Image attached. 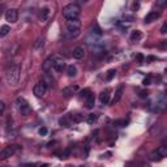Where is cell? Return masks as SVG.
I'll return each instance as SVG.
<instances>
[{
  "label": "cell",
  "instance_id": "6da1fadb",
  "mask_svg": "<svg viewBox=\"0 0 167 167\" xmlns=\"http://www.w3.org/2000/svg\"><path fill=\"white\" fill-rule=\"evenodd\" d=\"M81 33V21L72 20L67 22L65 32H64V38L65 39H76Z\"/></svg>",
  "mask_w": 167,
  "mask_h": 167
},
{
  "label": "cell",
  "instance_id": "7a4b0ae2",
  "mask_svg": "<svg viewBox=\"0 0 167 167\" xmlns=\"http://www.w3.org/2000/svg\"><path fill=\"white\" fill-rule=\"evenodd\" d=\"M63 17L67 21H72V20H79V16L81 13V7L77 3H69L65 7L63 8Z\"/></svg>",
  "mask_w": 167,
  "mask_h": 167
},
{
  "label": "cell",
  "instance_id": "3957f363",
  "mask_svg": "<svg viewBox=\"0 0 167 167\" xmlns=\"http://www.w3.org/2000/svg\"><path fill=\"white\" fill-rule=\"evenodd\" d=\"M20 76H21V67L18 65V64H12V65L7 69L5 80H7L8 85L16 86L18 84V81H20Z\"/></svg>",
  "mask_w": 167,
  "mask_h": 167
},
{
  "label": "cell",
  "instance_id": "277c9868",
  "mask_svg": "<svg viewBox=\"0 0 167 167\" xmlns=\"http://www.w3.org/2000/svg\"><path fill=\"white\" fill-rule=\"evenodd\" d=\"M15 105H16V108H17V111L21 114L22 116H27V115L30 114V111H32L29 102H27L26 99L24 98V97H17V98H16Z\"/></svg>",
  "mask_w": 167,
  "mask_h": 167
},
{
  "label": "cell",
  "instance_id": "5b68a950",
  "mask_svg": "<svg viewBox=\"0 0 167 167\" xmlns=\"http://www.w3.org/2000/svg\"><path fill=\"white\" fill-rule=\"evenodd\" d=\"M17 150H20L18 145H11V146H5L4 149L0 152V159H7V158L12 157Z\"/></svg>",
  "mask_w": 167,
  "mask_h": 167
},
{
  "label": "cell",
  "instance_id": "8992f818",
  "mask_svg": "<svg viewBox=\"0 0 167 167\" xmlns=\"http://www.w3.org/2000/svg\"><path fill=\"white\" fill-rule=\"evenodd\" d=\"M52 58H54V68L52 69L56 72H62L63 68L65 67V60H64V58L60 54L52 55Z\"/></svg>",
  "mask_w": 167,
  "mask_h": 167
},
{
  "label": "cell",
  "instance_id": "52a82bcc",
  "mask_svg": "<svg viewBox=\"0 0 167 167\" xmlns=\"http://www.w3.org/2000/svg\"><path fill=\"white\" fill-rule=\"evenodd\" d=\"M46 91H47V86L43 81H39L38 84H35L34 89H33V93H34V95L37 98H42L46 94Z\"/></svg>",
  "mask_w": 167,
  "mask_h": 167
},
{
  "label": "cell",
  "instance_id": "ba28073f",
  "mask_svg": "<svg viewBox=\"0 0 167 167\" xmlns=\"http://www.w3.org/2000/svg\"><path fill=\"white\" fill-rule=\"evenodd\" d=\"M5 20H7L8 22H11V24L17 22V20H18V11L15 9V8L8 9L7 12H5Z\"/></svg>",
  "mask_w": 167,
  "mask_h": 167
},
{
  "label": "cell",
  "instance_id": "9c48e42d",
  "mask_svg": "<svg viewBox=\"0 0 167 167\" xmlns=\"http://www.w3.org/2000/svg\"><path fill=\"white\" fill-rule=\"evenodd\" d=\"M52 68H54V58H52V55H51V56H48L42 63V71H43L44 73H48L50 71H52Z\"/></svg>",
  "mask_w": 167,
  "mask_h": 167
},
{
  "label": "cell",
  "instance_id": "30bf717a",
  "mask_svg": "<svg viewBox=\"0 0 167 167\" xmlns=\"http://www.w3.org/2000/svg\"><path fill=\"white\" fill-rule=\"evenodd\" d=\"M159 16H161V13L158 12V11H152V12H149L145 16L144 21H145V24H150V22H153V21H157L158 18H159Z\"/></svg>",
  "mask_w": 167,
  "mask_h": 167
},
{
  "label": "cell",
  "instance_id": "8fae6325",
  "mask_svg": "<svg viewBox=\"0 0 167 167\" xmlns=\"http://www.w3.org/2000/svg\"><path fill=\"white\" fill-rule=\"evenodd\" d=\"M77 91H79V86L77 85H71V86L64 88L62 90V94H63V97H71V95H73L74 93H77Z\"/></svg>",
  "mask_w": 167,
  "mask_h": 167
},
{
  "label": "cell",
  "instance_id": "7c38bea8",
  "mask_svg": "<svg viewBox=\"0 0 167 167\" xmlns=\"http://www.w3.org/2000/svg\"><path fill=\"white\" fill-rule=\"evenodd\" d=\"M110 93H111L110 88H106L105 90L101 91V94H99V101H101L102 105H107L108 103V101H110Z\"/></svg>",
  "mask_w": 167,
  "mask_h": 167
},
{
  "label": "cell",
  "instance_id": "4fadbf2b",
  "mask_svg": "<svg viewBox=\"0 0 167 167\" xmlns=\"http://www.w3.org/2000/svg\"><path fill=\"white\" fill-rule=\"evenodd\" d=\"M72 56L74 58V59L80 60L82 59L84 56H85V48H84L82 46H77L73 48V52H72Z\"/></svg>",
  "mask_w": 167,
  "mask_h": 167
},
{
  "label": "cell",
  "instance_id": "5bb4252c",
  "mask_svg": "<svg viewBox=\"0 0 167 167\" xmlns=\"http://www.w3.org/2000/svg\"><path fill=\"white\" fill-rule=\"evenodd\" d=\"M123 90H124V86L123 85H119L118 89L115 90V94H114V98H112V102H111V103L116 105L119 101H120L121 97H123Z\"/></svg>",
  "mask_w": 167,
  "mask_h": 167
},
{
  "label": "cell",
  "instance_id": "9a60e30c",
  "mask_svg": "<svg viewBox=\"0 0 167 167\" xmlns=\"http://www.w3.org/2000/svg\"><path fill=\"white\" fill-rule=\"evenodd\" d=\"M50 13H51V11H50V8L48 7H44V8H42V11H41V13H39V20L41 22H47V20H48V17H50Z\"/></svg>",
  "mask_w": 167,
  "mask_h": 167
},
{
  "label": "cell",
  "instance_id": "2e32d148",
  "mask_svg": "<svg viewBox=\"0 0 167 167\" xmlns=\"http://www.w3.org/2000/svg\"><path fill=\"white\" fill-rule=\"evenodd\" d=\"M43 46H44V38L41 37V38H38L37 42L34 43V50L35 51H41V50L43 48Z\"/></svg>",
  "mask_w": 167,
  "mask_h": 167
},
{
  "label": "cell",
  "instance_id": "e0dca14e",
  "mask_svg": "<svg viewBox=\"0 0 167 167\" xmlns=\"http://www.w3.org/2000/svg\"><path fill=\"white\" fill-rule=\"evenodd\" d=\"M141 38H142V33H141L140 30H135V32L131 34V41L132 42H137V41H140Z\"/></svg>",
  "mask_w": 167,
  "mask_h": 167
},
{
  "label": "cell",
  "instance_id": "ac0fdd59",
  "mask_svg": "<svg viewBox=\"0 0 167 167\" xmlns=\"http://www.w3.org/2000/svg\"><path fill=\"white\" fill-rule=\"evenodd\" d=\"M150 159H152L153 162H159V161H162L163 158H162V155L157 152V150H154V152L150 153Z\"/></svg>",
  "mask_w": 167,
  "mask_h": 167
},
{
  "label": "cell",
  "instance_id": "d6986e66",
  "mask_svg": "<svg viewBox=\"0 0 167 167\" xmlns=\"http://www.w3.org/2000/svg\"><path fill=\"white\" fill-rule=\"evenodd\" d=\"M69 119H71L73 123H81V121L84 120V116L81 115V114H71Z\"/></svg>",
  "mask_w": 167,
  "mask_h": 167
},
{
  "label": "cell",
  "instance_id": "ffe728a7",
  "mask_svg": "<svg viewBox=\"0 0 167 167\" xmlns=\"http://www.w3.org/2000/svg\"><path fill=\"white\" fill-rule=\"evenodd\" d=\"M67 73H68L69 77H76L77 76V68L74 65H68V68H67Z\"/></svg>",
  "mask_w": 167,
  "mask_h": 167
},
{
  "label": "cell",
  "instance_id": "44dd1931",
  "mask_svg": "<svg viewBox=\"0 0 167 167\" xmlns=\"http://www.w3.org/2000/svg\"><path fill=\"white\" fill-rule=\"evenodd\" d=\"M41 81H43L44 84H46V86H47V88H48V86H52V82H54V79H52L51 76H48V74H47V73H44L43 79H42Z\"/></svg>",
  "mask_w": 167,
  "mask_h": 167
},
{
  "label": "cell",
  "instance_id": "7402d4cb",
  "mask_svg": "<svg viewBox=\"0 0 167 167\" xmlns=\"http://www.w3.org/2000/svg\"><path fill=\"white\" fill-rule=\"evenodd\" d=\"M94 102H95V97H94V94L91 93L90 95L86 98V107L88 108H91L94 106Z\"/></svg>",
  "mask_w": 167,
  "mask_h": 167
},
{
  "label": "cell",
  "instance_id": "603a6c76",
  "mask_svg": "<svg viewBox=\"0 0 167 167\" xmlns=\"http://www.w3.org/2000/svg\"><path fill=\"white\" fill-rule=\"evenodd\" d=\"M157 152L159 153L161 155H162V158H165V157H167V146H166V144L163 142L162 145H161L157 149Z\"/></svg>",
  "mask_w": 167,
  "mask_h": 167
},
{
  "label": "cell",
  "instance_id": "cb8c5ba5",
  "mask_svg": "<svg viewBox=\"0 0 167 167\" xmlns=\"http://www.w3.org/2000/svg\"><path fill=\"white\" fill-rule=\"evenodd\" d=\"M9 32H11V27L8 26V25H3V26H0V37H5Z\"/></svg>",
  "mask_w": 167,
  "mask_h": 167
},
{
  "label": "cell",
  "instance_id": "d4e9b609",
  "mask_svg": "<svg viewBox=\"0 0 167 167\" xmlns=\"http://www.w3.org/2000/svg\"><path fill=\"white\" fill-rule=\"evenodd\" d=\"M7 133H8V137L12 138V140H15L16 137H17V131L15 129V128H11V129H7Z\"/></svg>",
  "mask_w": 167,
  "mask_h": 167
},
{
  "label": "cell",
  "instance_id": "484cf974",
  "mask_svg": "<svg viewBox=\"0 0 167 167\" xmlns=\"http://www.w3.org/2000/svg\"><path fill=\"white\" fill-rule=\"evenodd\" d=\"M115 74H116V69H110V71L107 72V76H106V80H107V81H111V80L114 79V77H115Z\"/></svg>",
  "mask_w": 167,
  "mask_h": 167
},
{
  "label": "cell",
  "instance_id": "4316f807",
  "mask_svg": "<svg viewBox=\"0 0 167 167\" xmlns=\"http://www.w3.org/2000/svg\"><path fill=\"white\" fill-rule=\"evenodd\" d=\"M97 119H98V115H97V114H90V115L88 116V123H89V124L95 123Z\"/></svg>",
  "mask_w": 167,
  "mask_h": 167
},
{
  "label": "cell",
  "instance_id": "83f0119b",
  "mask_svg": "<svg viewBox=\"0 0 167 167\" xmlns=\"http://www.w3.org/2000/svg\"><path fill=\"white\" fill-rule=\"evenodd\" d=\"M91 94V91H90V89H84V90L80 91V97H82V98H88L89 95Z\"/></svg>",
  "mask_w": 167,
  "mask_h": 167
},
{
  "label": "cell",
  "instance_id": "f1b7e54d",
  "mask_svg": "<svg viewBox=\"0 0 167 167\" xmlns=\"http://www.w3.org/2000/svg\"><path fill=\"white\" fill-rule=\"evenodd\" d=\"M69 155H71V149L68 147V149H65V150H64V152L62 153V154H60V158H62V159H67Z\"/></svg>",
  "mask_w": 167,
  "mask_h": 167
},
{
  "label": "cell",
  "instance_id": "f546056e",
  "mask_svg": "<svg viewBox=\"0 0 167 167\" xmlns=\"http://www.w3.org/2000/svg\"><path fill=\"white\" fill-rule=\"evenodd\" d=\"M59 123L62 125H64V127H69V125H71V123L68 121V118H62L59 120Z\"/></svg>",
  "mask_w": 167,
  "mask_h": 167
},
{
  "label": "cell",
  "instance_id": "4dcf8cb0",
  "mask_svg": "<svg viewBox=\"0 0 167 167\" xmlns=\"http://www.w3.org/2000/svg\"><path fill=\"white\" fill-rule=\"evenodd\" d=\"M38 133H39L41 136H47V133H48V131H47L46 127H42L39 128V131H38Z\"/></svg>",
  "mask_w": 167,
  "mask_h": 167
},
{
  "label": "cell",
  "instance_id": "1f68e13d",
  "mask_svg": "<svg viewBox=\"0 0 167 167\" xmlns=\"http://www.w3.org/2000/svg\"><path fill=\"white\" fill-rule=\"evenodd\" d=\"M5 111V103L3 101H0V118L3 116V114H4Z\"/></svg>",
  "mask_w": 167,
  "mask_h": 167
},
{
  "label": "cell",
  "instance_id": "d6a6232c",
  "mask_svg": "<svg viewBox=\"0 0 167 167\" xmlns=\"http://www.w3.org/2000/svg\"><path fill=\"white\" fill-rule=\"evenodd\" d=\"M150 81H152V76H147L146 79H144L142 84H144L145 86H149V85H150Z\"/></svg>",
  "mask_w": 167,
  "mask_h": 167
},
{
  "label": "cell",
  "instance_id": "836d02e7",
  "mask_svg": "<svg viewBox=\"0 0 167 167\" xmlns=\"http://www.w3.org/2000/svg\"><path fill=\"white\" fill-rule=\"evenodd\" d=\"M147 95H149V91H147V90H141L140 91V97H141V98H146Z\"/></svg>",
  "mask_w": 167,
  "mask_h": 167
},
{
  "label": "cell",
  "instance_id": "e575fe53",
  "mask_svg": "<svg viewBox=\"0 0 167 167\" xmlns=\"http://www.w3.org/2000/svg\"><path fill=\"white\" fill-rule=\"evenodd\" d=\"M161 33H162V34H166L167 33V22H165V24L162 25V27H161Z\"/></svg>",
  "mask_w": 167,
  "mask_h": 167
},
{
  "label": "cell",
  "instance_id": "d590c367",
  "mask_svg": "<svg viewBox=\"0 0 167 167\" xmlns=\"http://www.w3.org/2000/svg\"><path fill=\"white\" fill-rule=\"evenodd\" d=\"M34 163H25V165H21L20 167H34Z\"/></svg>",
  "mask_w": 167,
  "mask_h": 167
},
{
  "label": "cell",
  "instance_id": "8d00e7d4",
  "mask_svg": "<svg viewBox=\"0 0 167 167\" xmlns=\"http://www.w3.org/2000/svg\"><path fill=\"white\" fill-rule=\"evenodd\" d=\"M166 43H167L166 41H162V43H161V47H162V48H166Z\"/></svg>",
  "mask_w": 167,
  "mask_h": 167
},
{
  "label": "cell",
  "instance_id": "74e56055",
  "mask_svg": "<svg viewBox=\"0 0 167 167\" xmlns=\"http://www.w3.org/2000/svg\"><path fill=\"white\" fill-rule=\"evenodd\" d=\"M158 5H159V7H163V5H166V1H158Z\"/></svg>",
  "mask_w": 167,
  "mask_h": 167
},
{
  "label": "cell",
  "instance_id": "f35d334b",
  "mask_svg": "<svg viewBox=\"0 0 167 167\" xmlns=\"http://www.w3.org/2000/svg\"><path fill=\"white\" fill-rule=\"evenodd\" d=\"M137 59L140 60V62H142V60H144V56H142V55H137Z\"/></svg>",
  "mask_w": 167,
  "mask_h": 167
},
{
  "label": "cell",
  "instance_id": "ab89813d",
  "mask_svg": "<svg viewBox=\"0 0 167 167\" xmlns=\"http://www.w3.org/2000/svg\"><path fill=\"white\" fill-rule=\"evenodd\" d=\"M142 167H150V165H145V163H144V165H142Z\"/></svg>",
  "mask_w": 167,
  "mask_h": 167
},
{
  "label": "cell",
  "instance_id": "60d3db41",
  "mask_svg": "<svg viewBox=\"0 0 167 167\" xmlns=\"http://www.w3.org/2000/svg\"><path fill=\"white\" fill-rule=\"evenodd\" d=\"M80 167H84V166H80Z\"/></svg>",
  "mask_w": 167,
  "mask_h": 167
}]
</instances>
